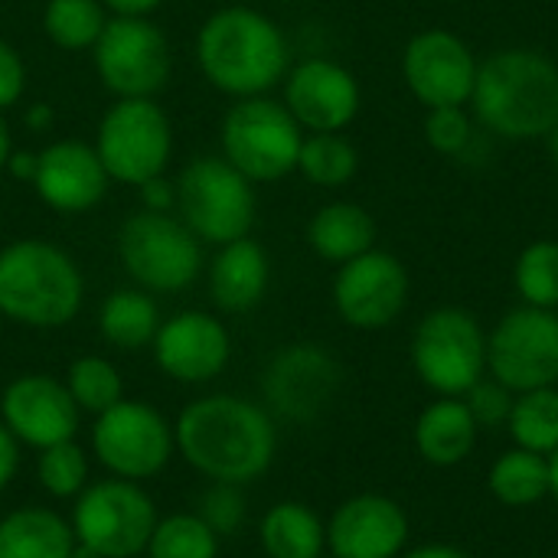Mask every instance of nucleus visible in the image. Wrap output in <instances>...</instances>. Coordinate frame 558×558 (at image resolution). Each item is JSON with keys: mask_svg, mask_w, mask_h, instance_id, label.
<instances>
[{"mask_svg": "<svg viewBox=\"0 0 558 558\" xmlns=\"http://www.w3.org/2000/svg\"><path fill=\"white\" fill-rule=\"evenodd\" d=\"M183 461L213 484L245 487L258 481L278 451L271 415L239 396H203L190 402L173 425Z\"/></svg>", "mask_w": 558, "mask_h": 558, "instance_id": "nucleus-1", "label": "nucleus"}, {"mask_svg": "<svg viewBox=\"0 0 558 558\" xmlns=\"http://www.w3.org/2000/svg\"><path fill=\"white\" fill-rule=\"evenodd\" d=\"M471 105L500 137H546L558 124V65L536 49H500L477 65Z\"/></svg>", "mask_w": 558, "mask_h": 558, "instance_id": "nucleus-2", "label": "nucleus"}, {"mask_svg": "<svg viewBox=\"0 0 558 558\" xmlns=\"http://www.w3.org/2000/svg\"><path fill=\"white\" fill-rule=\"evenodd\" d=\"M203 75L239 98H255L288 72V39L258 10L226 7L213 13L196 39Z\"/></svg>", "mask_w": 558, "mask_h": 558, "instance_id": "nucleus-3", "label": "nucleus"}, {"mask_svg": "<svg viewBox=\"0 0 558 558\" xmlns=\"http://www.w3.org/2000/svg\"><path fill=\"white\" fill-rule=\"evenodd\" d=\"M82 271L56 245L23 239L0 252V314L26 327H62L82 307Z\"/></svg>", "mask_w": 558, "mask_h": 558, "instance_id": "nucleus-4", "label": "nucleus"}, {"mask_svg": "<svg viewBox=\"0 0 558 558\" xmlns=\"http://www.w3.org/2000/svg\"><path fill=\"white\" fill-rule=\"evenodd\" d=\"M412 369L435 396H468L487 376V333L474 314L438 307L415 327Z\"/></svg>", "mask_w": 558, "mask_h": 558, "instance_id": "nucleus-5", "label": "nucleus"}, {"mask_svg": "<svg viewBox=\"0 0 558 558\" xmlns=\"http://www.w3.org/2000/svg\"><path fill=\"white\" fill-rule=\"evenodd\" d=\"M301 124L271 98H242L222 121V154L252 183H275L298 167Z\"/></svg>", "mask_w": 558, "mask_h": 558, "instance_id": "nucleus-6", "label": "nucleus"}, {"mask_svg": "<svg viewBox=\"0 0 558 558\" xmlns=\"http://www.w3.org/2000/svg\"><path fill=\"white\" fill-rule=\"evenodd\" d=\"M157 526V507L134 481L108 477L88 484L75 497L72 533L75 543L105 558H134L147 553Z\"/></svg>", "mask_w": 558, "mask_h": 558, "instance_id": "nucleus-7", "label": "nucleus"}, {"mask_svg": "<svg viewBox=\"0 0 558 558\" xmlns=\"http://www.w3.org/2000/svg\"><path fill=\"white\" fill-rule=\"evenodd\" d=\"M177 203L193 235L229 245L255 222V190L226 157H196L177 180Z\"/></svg>", "mask_w": 558, "mask_h": 558, "instance_id": "nucleus-8", "label": "nucleus"}, {"mask_svg": "<svg viewBox=\"0 0 558 558\" xmlns=\"http://www.w3.org/2000/svg\"><path fill=\"white\" fill-rule=\"evenodd\" d=\"M118 252L124 271L157 294L190 288L203 268V252L190 226L157 209L137 213L121 226Z\"/></svg>", "mask_w": 558, "mask_h": 558, "instance_id": "nucleus-9", "label": "nucleus"}, {"mask_svg": "<svg viewBox=\"0 0 558 558\" xmlns=\"http://www.w3.org/2000/svg\"><path fill=\"white\" fill-rule=\"evenodd\" d=\"M92 451L111 477L121 481H150L157 477L173 451V425L147 402L121 399L108 412L95 415L92 425Z\"/></svg>", "mask_w": 558, "mask_h": 558, "instance_id": "nucleus-10", "label": "nucleus"}, {"mask_svg": "<svg viewBox=\"0 0 558 558\" xmlns=\"http://www.w3.org/2000/svg\"><path fill=\"white\" fill-rule=\"evenodd\" d=\"M170 121L150 98H121L98 124L95 154L111 180L137 183L157 180L170 160Z\"/></svg>", "mask_w": 558, "mask_h": 558, "instance_id": "nucleus-11", "label": "nucleus"}, {"mask_svg": "<svg viewBox=\"0 0 558 558\" xmlns=\"http://www.w3.org/2000/svg\"><path fill=\"white\" fill-rule=\"evenodd\" d=\"M487 373L510 392L558 386V314L517 307L487 333Z\"/></svg>", "mask_w": 558, "mask_h": 558, "instance_id": "nucleus-12", "label": "nucleus"}, {"mask_svg": "<svg viewBox=\"0 0 558 558\" xmlns=\"http://www.w3.org/2000/svg\"><path fill=\"white\" fill-rule=\"evenodd\" d=\"M92 49L101 82L121 98H150L167 85L170 46L167 36L144 16L108 20Z\"/></svg>", "mask_w": 558, "mask_h": 558, "instance_id": "nucleus-13", "label": "nucleus"}, {"mask_svg": "<svg viewBox=\"0 0 558 558\" xmlns=\"http://www.w3.org/2000/svg\"><path fill=\"white\" fill-rule=\"evenodd\" d=\"M337 314L356 330L389 327L409 304V271L392 252H363L340 265L333 281Z\"/></svg>", "mask_w": 558, "mask_h": 558, "instance_id": "nucleus-14", "label": "nucleus"}, {"mask_svg": "<svg viewBox=\"0 0 558 558\" xmlns=\"http://www.w3.org/2000/svg\"><path fill=\"white\" fill-rule=\"evenodd\" d=\"M265 402L291 422L317 418L340 389V363L314 343L281 350L265 369Z\"/></svg>", "mask_w": 558, "mask_h": 558, "instance_id": "nucleus-15", "label": "nucleus"}, {"mask_svg": "<svg viewBox=\"0 0 558 558\" xmlns=\"http://www.w3.org/2000/svg\"><path fill=\"white\" fill-rule=\"evenodd\" d=\"M402 75L412 95L428 108H448L471 101L477 59L464 39L448 29L418 33L402 56Z\"/></svg>", "mask_w": 558, "mask_h": 558, "instance_id": "nucleus-16", "label": "nucleus"}, {"mask_svg": "<svg viewBox=\"0 0 558 558\" xmlns=\"http://www.w3.org/2000/svg\"><path fill=\"white\" fill-rule=\"evenodd\" d=\"M0 422L13 432L20 445L43 451L62 441H75L78 405L69 396L65 383L43 373H29L3 389Z\"/></svg>", "mask_w": 558, "mask_h": 558, "instance_id": "nucleus-17", "label": "nucleus"}, {"mask_svg": "<svg viewBox=\"0 0 558 558\" xmlns=\"http://www.w3.org/2000/svg\"><path fill=\"white\" fill-rule=\"evenodd\" d=\"M405 546L409 517L383 494L350 497L327 523V549L333 558H399Z\"/></svg>", "mask_w": 558, "mask_h": 558, "instance_id": "nucleus-18", "label": "nucleus"}, {"mask_svg": "<svg viewBox=\"0 0 558 558\" xmlns=\"http://www.w3.org/2000/svg\"><path fill=\"white\" fill-rule=\"evenodd\" d=\"M229 330L203 311L170 317L154 337V360L177 383H209L229 366Z\"/></svg>", "mask_w": 558, "mask_h": 558, "instance_id": "nucleus-19", "label": "nucleus"}, {"mask_svg": "<svg viewBox=\"0 0 558 558\" xmlns=\"http://www.w3.org/2000/svg\"><path fill=\"white\" fill-rule=\"evenodd\" d=\"M288 111L311 131H340L360 111V85L330 59H307L288 75Z\"/></svg>", "mask_w": 558, "mask_h": 558, "instance_id": "nucleus-20", "label": "nucleus"}, {"mask_svg": "<svg viewBox=\"0 0 558 558\" xmlns=\"http://www.w3.org/2000/svg\"><path fill=\"white\" fill-rule=\"evenodd\" d=\"M33 183H36L39 199L49 209L85 213L105 196L108 173L95 147L78 144V141H59V144H49L43 154H36Z\"/></svg>", "mask_w": 558, "mask_h": 558, "instance_id": "nucleus-21", "label": "nucleus"}, {"mask_svg": "<svg viewBox=\"0 0 558 558\" xmlns=\"http://www.w3.org/2000/svg\"><path fill=\"white\" fill-rule=\"evenodd\" d=\"M477 435L481 425L468 402L458 396H438L415 422V451L432 468H458L474 454Z\"/></svg>", "mask_w": 558, "mask_h": 558, "instance_id": "nucleus-22", "label": "nucleus"}, {"mask_svg": "<svg viewBox=\"0 0 558 558\" xmlns=\"http://www.w3.org/2000/svg\"><path fill=\"white\" fill-rule=\"evenodd\" d=\"M209 288H213V301L229 311V314H245L252 311L268 288V255L258 242L235 239L229 245H222V252L213 262L209 271Z\"/></svg>", "mask_w": 558, "mask_h": 558, "instance_id": "nucleus-23", "label": "nucleus"}, {"mask_svg": "<svg viewBox=\"0 0 558 558\" xmlns=\"http://www.w3.org/2000/svg\"><path fill=\"white\" fill-rule=\"evenodd\" d=\"M72 523L46 507H20L0 520V558H69Z\"/></svg>", "mask_w": 558, "mask_h": 558, "instance_id": "nucleus-24", "label": "nucleus"}, {"mask_svg": "<svg viewBox=\"0 0 558 558\" xmlns=\"http://www.w3.org/2000/svg\"><path fill=\"white\" fill-rule=\"evenodd\" d=\"M258 539L268 558H324L327 523L307 504L281 500L262 517Z\"/></svg>", "mask_w": 558, "mask_h": 558, "instance_id": "nucleus-25", "label": "nucleus"}, {"mask_svg": "<svg viewBox=\"0 0 558 558\" xmlns=\"http://www.w3.org/2000/svg\"><path fill=\"white\" fill-rule=\"evenodd\" d=\"M307 242L324 262L343 265V262H353L356 255L373 248L376 222L356 203H330L311 219Z\"/></svg>", "mask_w": 558, "mask_h": 558, "instance_id": "nucleus-26", "label": "nucleus"}, {"mask_svg": "<svg viewBox=\"0 0 558 558\" xmlns=\"http://www.w3.org/2000/svg\"><path fill=\"white\" fill-rule=\"evenodd\" d=\"M487 487H490L494 500L510 510L536 507L539 500L549 497V458L526 451V448L504 451L490 464Z\"/></svg>", "mask_w": 558, "mask_h": 558, "instance_id": "nucleus-27", "label": "nucleus"}, {"mask_svg": "<svg viewBox=\"0 0 558 558\" xmlns=\"http://www.w3.org/2000/svg\"><path fill=\"white\" fill-rule=\"evenodd\" d=\"M98 330L111 347L121 350H141L154 343L160 330V311L147 291L137 288H121L114 291L101 311H98Z\"/></svg>", "mask_w": 558, "mask_h": 558, "instance_id": "nucleus-28", "label": "nucleus"}, {"mask_svg": "<svg viewBox=\"0 0 558 558\" xmlns=\"http://www.w3.org/2000/svg\"><path fill=\"white\" fill-rule=\"evenodd\" d=\"M507 428H510L517 448H526V451H536L546 458L558 451V386L520 392L513 399Z\"/></svg>", "mask_w": 558, "mask_h": 558, "instance_id": "nucleus-29", "label": "nucleus"}, {"mask_svg": "<svg viewBox=\"0 0 558 558\" xmlns=\"http://www.w3.org/2000/svg\"><path fill=\"white\" fill-rule=\"evenodd\" d=\"M356 167H360L356 147L347 137H340L337 131H320V134L307 137L298 154V170L311 183L330 186V190L350 183Z\"/></svg>", "mask_w": 558, "mask_h": 558, "instance_id": "nucleus-30", "label": "nucleus"}, {"mask_svg": "<svg viewBox=\"0 0 558 558\" xmlns=\"http://www.w3.org/2000/svg\"><path fill=\"white\" fill-rule=\"evenodd\" d=\"M105 23V7L98 0H49L43 13L46 36L62 49L95 46Z\"/></svg>", "mask_w": 558, "mask_h": 558, "instance_id": "nucleus-31", "label": "nucleus"}, {"mask_svg": "<svg viewBox=\"0 0 558 558\" xmlns=\"http://www.w3.org/2000/svg\"><path fill=\"white\" fill-rule=\"evenodd\" d=\"M219 536L196 513H173L157 520L147 543V558H216Z\"/></svg>", "mask_w": 558, "mask_h": 558, "instance_id": "nucleus-32", "label": "nucleus"}, {"mask_svg": "<svg viewBox=\"0 0 558 558\" xmlns=\"http://www.w3.org/2000/svg\"><path fill=\"white\" fill-rule=\"evenodd\" d=\"M65 389L75 399L78 412H92V415H101L124 399L121 373L101 356L75 360L65 373Z\"/></svg>", "mask_w": 558, "mask_h": 558, "instance_id": "nucleus-33", "label": "nucleus"}, {"mask_svg": "<svg viewBox=\"0 0 558 558\" xmlns=\"http://www.w3.org/2000/svg\"><path fill=\"white\" fill-rule=\"evenodd\" d=\"M513 284L530 307L558 311V242H533L520 252Z\"/></svg>", "mask_w": 558, "mask_h": 558, "instance_id": "nucleus-34", "label": "nucleus"}, {"mask_svg": "<svg viewBox=\"0 0 558 558\" xmlns=\"http://www.w3.org/2000/svg\"><path fill=\"white\" fill-rule=\"evenodd\" d=\"M36 481L56 500H75L88 487V461L75 441L43 448L36 458Z\"/></svg>", "mask_w": 558, "mask_h": 558, "instance_id": "nucleus-35", "label": "nucleus"}, {"mask_svg": "<svg viewBox=\"0 0 558 558\" xmlns=\"http://www.w3.org/2000/svg\"><path fill=\"white\" fill-rule=\"evenodd\" d=\"M245 513H248V504H245V494L242 487L235 484H213L199 494L196 500V517L222 539V536H232L242 530L245 523Z\"/></svg>", "mask_w": 558, "mask_h": 558, "instance_id": "nucleus-36", "label": "nucleus"}, {"mask_svg": "<svg viewBox=\"0 0 558 558\" xmlns=\"http://www.w3.org/2000/svg\"><path fill=\"white\" fill-rule=\"evenodd\" d=\"M425 137L428 144L445 154V157H458L468 150L471 137H474V128H471V118L464 114L461 105H448V108H428V118H425Z\"/></svg>", "mask_w": 558, "mask_h": 558, "instance_id": "nucleus-37", "label": "nucleus"}, {"mask_svg": "<svg viewBox=\"0 0 558 558\" xmlns=\"http://www.w3.org/2000/svg\"><path fill=\"white\" fill-rule=\"evenodd\" d=\"M471 409V415L477 418L481 428H497V425H507L510 412H513V399L517 392H510L504 383H497L494 376L481 379L468 396H461Z\"/></svg>", "mask_w": 558, "mask_h": 558, "instance_id": "nucleus-38", "label": "nucleus"}, {"mask_svg": "<svg viewBox=\"0 0 558 558\" xmlns=\"http://www.w3.org/2000/svg\"><path fill=\"white\" fill-rule=\"evenodd\" d=\"M23 85H26L23 59L16 56L13 46H7V43L0 39V111L10 108V105L23 95Z\"/></svg>", "mask_w": 558, "mask_h": 558, "instance_id": "nucleus-39", "label": "nucleus"}, {"mask_svg": "<svg viewBox=\"0 0 558 558\" xmlns=\"http://www.w3.org/2000/svg\"><path fill=\"white\" fill-rule=\"evenodd\" d=\"M16 471H20V441L0 422V490L10 487V481L16 477Z\"/></svg>", "mask_w": 558, "mask_h": 558, "instance_id": "nucleus-40", "label": "nucleus"}, {"mask_svg": "<svg viewBox=\"0 0 558 558\" xmlns=\"http://www.w3.org/2000/svg\"><path fill=\"white\" fill-rule=\"evenodd\" d=\"M399 558H471L458 546H445V543H432V546H418V549H405Z\"/></svg>", "mask_w": 558, "mask_h": 558, "instance_id": "nucleus-41", "label": "nucleus"}, {"mask_svg": "<svg viewBox=\"0 0 558 558\" xmlns=\"http://www.w3.org/2000/svg\"><path fill=\"white\" fill-rule=\"evenodd\" d=\"M163 0H105V7H111L118 16H144L150 10H157Z\"/></svg>", "mask_w": 558, "mask_h": 558, "instance_id": "nucleus-42", "label": "nucleus"}, {"mask_svg": "<svg viewBox=\"0 0 558 558\" xmlns=\"http://www.w3.org/2000/svg\"><path fill=\"white\" fill-rule=\"evenodd\" d=\"M144 196H147L150 209H157V213H160V209H167V206H170V199H173V196H170V190H167V183H160V177L144 183Z\"/></svg>", "mask_w": 558, "mask_h": 558, "instance_id": "nucleus-43", "label": "nucleus"}, {"mask_svg": "<svg viewBox=\"0 0 558 558\" xmlns=\"http://www.w3.org/2000/svg\"><path fill=\"white\" fill-rule=\"evenodd\" d=\"M7 167H10L16 177H36V157H29V154H10Z\"/></svg>", "mask_w": 558, "mask_h": 558, "instance_id": "nucleus-44", "label": "nucleus"}, {"mask_svg": "<svg viewBox=\"0 0 558 558\" xmlns=\"http://www.w3.org/2000/svg\"><path fill=\"white\" fill-rule=\"evenodd\" d=\"M549 497L558 504V451L549 454Z\"/></svg>", "mask_w": 558, "mask_h": 558, "instance_id": "nucleus-45", "label": "nucleus"}, {"mask_svg": "<svg viewBox=\"0 0 558 558\" xmlns=\"http://www.w3.org/2000/svg\"><path fill=\"white\" fill-rule=\"evenodd\" d=\"M10 160V131H7V121L0 118V167H7Z\"/></svg>", "mask_w": 558, "mask_h": 558, "instance_id": "nucleus-46", "label": "nucleus"}, {"mask_svg": "<svg viewBox=\"0 0 558 558\" xmlns=\"http://www.w3.org/2000/svg\"><path fill=\"white\" fill-rule=\"evenodd\" d=\"M69 558H105V556H98L95 549H88V546L75 543V546H72V553H69Z\"/></svg>", "mask_w": 558, "mask_h": 558, "instance_id": "nucleus-47", "label": "nucleus"}, {"mask_svg": "<svg viewBox=\"0 0 558 558\" xmlns=\"http://www.w3.org/2000/svg\"><path fill=\"white\" fill-rule=\"evenodd\" d=\"M546 137H549V154H553V163L558 167V124L553 128V131H549V134H546Z\"/></svg>", "mask_w": 558, "mask_h": 558, "instance_id": "nucleus-48", "label": "nucleus"}, {"mask_svg": "<svg viewBox=\"0 0 558 558\" xmlns=\"http://www.w3.org/2000/svg\"><path fill=\"white\" fill-rule=\"evenodd\" d=\"M46 118H49V108H36V111H33V124H43Z\"/></svg>", "mask_w": 558, "mask_h": 558, "instance_id": "nucleus-49", "label": "nucleus"}]
</instances>
